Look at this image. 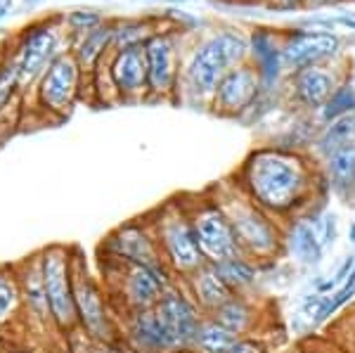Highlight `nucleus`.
Here are the masks:
<instances>
[{
  "instance_id": "f257e3e1",
  "label": "nucleus",
  "mask_w": 355,
  "mask_h": 353,
  "mask_svg": "<svg viewBox=\"0 0 355 353\" xmlns=\"http://www.w3.org/2000/svg\"><path fill=\"white\" fill-rule=\"evenodd\" d=\"M232 183L256 207L282 225L301 216L320 214L318 199L329 190L324 171L311 157L282 145H266L249 152L234 171Z\"/></svg>"
},
{
  "instance_id": "f03ea898",
  "label": "nucleus",
  "mask_w": 355,
  "mask_h": 353,
  "mask_svg": "<svg viewBox=\"0 0 355 353\" xmlns=\"http://www.w3.org/2000/svg\"><path fill=\"white\" fill-rule=\"evenodd\" d=\"M216 202L230 218V225L237 237V244L244 256L254 259L261 266H272L279 256L287 254L284 247V225L256 207L249 197L230 180L209 187Z\"/></svg>"
},
{
  "instance_id": "7ed1b4c3",
  "label": "nucleus",
  "mask_w": 355,
  "mask_h": 353,
  "mask_svg": "<svg viewBox=\"0 0 355 353\" xmlns=\"http://www.w3.org/2000/svg\"><path fill=\"white\" fill-rule=\"evenodd\" d=\"M102 275L107 282V297L114 306L125 311V316L154 309L159 299L180 280L171 268L125 264V261L102 256Z\"/></svg>"
},
{
  "instance_id": "20e7f679",
  "label": "nucleus",
  "mask_w": 355,
  "mask_h": 353,
  "mask_svg": "<svg viewBox=\"0 0 355 353\" xmlns=\"http://www.w3.org/2000/svg\"><path fill=\"white\" fill-rule=\"evenodd\" d=\"M249 57V38L244 33L225 28L209 36L194 50L190 64L185 69V88L197 102H209L216 88L234 67Z\"/></svg>"
},
{
  "instance_id": "39448f33",
  "label": "nucleus",
  "mask_w": 355,
  "mask_h": 353,
  "mask_svg": "<svg viewBox=\"0 0 355 353\" xmlns=\"http://www.w3.org/2000/svg\"><path fill=\"white\" fill-rule=\"evenodd\" d=\"M157 244L162 249V256L171 270L175 273L178 280L190 277L194 270H199L206 264L202 249H199L197 235L187 214L185 204L180 199H168L159 209L147 216Z\"/></svg>"
},
{
  "instance_id": "423d86ee",
  "label": "nucleus",
  "mask_w": 355,
  "mask_h": 353,
  "mask_svg": "<svg viewBox=\"0 0 355 353\" xmlns=\"http://www.w3.org/2000/svg\"><path fill=\"white\" fill-rule=\"evenodd\" d=\"M71 277L78 327L100 344H114L116 341V322L112 316V301L102 289V284L93 277L88 264H85V256L78 247H71Z\"/></svg>"
},
{
  "instance_id": "0eeeda50",
  "label": "nucleus",
  "mask_w": 355,
  "mask_h": 353,
  "mask_svg": "<svg viewBox=\"0 0 355 353\" xmlns=\"http://www.w3.org/2000/svg\"><path fill=\"white\" fill-rule=\"evenodd\" d=\"M182 204L190 214L194 235H197L206 264L218 266L223 261L242 254L230 218L225 216L220 204L216 202V197L211 195V190L202 192V195H192L190 199L182 197Z\"/></svg>"
},
{
  "instance_id": "6e6552de",
  "label": "nucleus",
  "mask_w": 355,
  "mask_h": 353,
  "mask_svg": "<svg viewBox=\"0 0 355 353\" xmlns=\"http://www.w3.org/2000/svg\"><path fill=\"white\" fill-rule=\"evenodd\" d=\"M43 277L55 329L73 332L78 327V313L76 299H73L71 247H67V244L43 247Z\"/></svg>"
},
{
  "instance_id": "1a4fd4ad",
  "label": "nucleus",
  "mask_w": 355,
  "mask_h": 353,
  "mask_svg": "<svg viewBox=\"0 0 355 353\" xmlns=\"http://www.w3.org/2000/svg\"><path fill=\"white\" fill-rule=\"evenodd\" d=\"M100 252L105 256H110V259L125 261V264L152 266V268H168L147 218L125 221L123 225L114 227L110 235L102 240Z\"/></svg>"
},
{
  "instance_id": "9d476101",
  "label": "nucleus",
  "mask_w": 355,
  "mask_h": 353,
  "mask_svg": "<svg viewBox=\"0 0 355 353\" xmlns=\"http://www.w3.org/2000/svg\"><path fill=\"white\" fill-rule=\"evenodd\" d=\"M263 88V71L259 64H251L249 60L237 64L218 83L214 98H211V112L223 119H237L256 105Z\"/></svg>"
},
{
  "instance_id": "9b49d317",
  "label": "nucleus",
  "mask_w": 355,
  "mask_h": 353,
  "mask_svg": "<svg viewBox=\"0 0 355 353\" xmlns=\"http://www.w3.org/2000/svg\"><path fill=\"white\" fill-rule=\"evenodd\" d=\"M159 313V318L164 320V325L168 327L171 337L178 344L180 353H190L194 334H197L199 325L204 320V311L194 304V299L190 297V292L185 289V284L178 282L168 292L159 299V304L154 306Z\"/></svg>"
},
{
  "instance_id": "f8f14e48",
  "label": "nucleus",
  "mask_w": 355,
  "mask_h": 353,
  "mask_svg": "<svg viewBox=\"0 0 355 353\" xmlns=\"http://www.w3.org/2000/svg\"><path fill=\"white\" fill-rule=\"evenodd\" d=\"M341 50V38L334 31H320V28H296L289 33L287 41L279 48V60L289 71L303 69L313 64H327Z\"/></svg>"
},
{
  "instance_id": "ddd939ff",
  "label": "nucleus",
  "mask_w": 355,
  "mask_h": 353,
  "mask_svg": "<svg viewBox=\"0 0 355 353\" xmlns=\"http://www.w3.org/2000/svg\"><path fill=\"white\" fill-rule=\"evenodd\" d=\"M346 83L348 81L339 78V74L329 64L303 67L289 74L291 102H296L306 112H322Z\"/></svg>"
},
{
  "instance_id": "4468645a",
  "label": "nucleus",
  "mask_w": 355,
  "mask_h": 353,
  "mask_svg": "<svg viewBox=\"0 0 355 353\" xmlns=\"http://www.w3.org/2000/svg\"><path fill=\"white\" fill-rule=\"evenodd\" d=\"M78 64L76 57L62 55L50 64V69L45 71L43 83H41V100L45 107H50L53 112L69 114L73 107L78 93Z\"/></svg>"
},
{
  "instance_id": "2eb2a0df",
  "label": "nucleus",
  "mask_w": 355,
  "mask_h": 353,
  "mask_svg": "<svg viewBox=\"0 0 355 353\" xmlns=\"http://www.w3.org/2000/svg\"><path fill=\"white\" fill-rule=\"evenodd\" d=\"M125 339L137 353H180L157 309L125 316Z\"/></svg>"
},
{
  "instance_id": "dca6fc26",
  "label": "nucleus",
  "mask_w": 355,
  "mask_h": 353,
  "mask_svg": "<svg viewBox=\"0 0 355 353\" xmlns=\"http://www.w3.org/2000/svg\"><path fill=\"white\" fill-rule=\"evenodd\" d=\"M17 277H19L21 287V299L33 318L41 325H53V316H50L48 306V294H45V277H43V249L33 252L31 256L21 259L19 264H15ZM55 327V325H53Z\"/></svg>"
},
{
  "instance_id": "f3484780",
  "label": "nucleus",
  "mask_w": 355,
  "mask_h": 353,
  "mask_svg": "<svg viewBox=\"0 0 355 353\" xmlns=\"http://www.w3.org/2000/svg\"><path fill=\"white\" fill-rule=\"evenodd\" d=\"M112 83L121 95H140L150 90V74H147V53L145 45H125L114 57Z\"/></svg>"
},
{
  "instance_id": "a211bd4d",
  "label": "nucleus",
  "mask_w": 355,
  "mask_h": 353,
  "mask_svg": "<svg viewBox=\"0 0 355 353\" xmlns=\"http://www.w3.org/2000/svg\"><path fill=\"white\" fill-rule=\"evenodd\" d=\"M185 289L190 292V297L194 299V304L204 311V316H211L220 309L223 304H227L234 292L230 289V284L223 280L220 270L214 264H204L199 270H194L190 277L182 280Z\"/></svg>"
},
{
  "instance_id": "6ab92c4d",
  "label": "nucleus",
  "mask_w": 355,
  "mask_h": 353,
  "mask_svg": "<svg viewBox=\"0 0 355 353\" xmlns=\"http://www.w3.org/2000/svg\"><path fill=\"white\" fill-rule=\"evenodd\" d=\"M284 247L296 264L308 266V268L318 266L324 259L327 249L320 240L315 216H301V218H294L284 225Z\"/></svg>"
},
{
  "instance_id": "aec40b11",
  "label": "nucleus",
  "mask_w": 355,
  "mask_h": 353,
  "mask_svg": "<svg viewBox=\"0 0 355 353\" xmlns=\"http://www.w3.org/2000/svg\"><path fill=\"white\" fill-rule=\"evenodd\" d=\"M147 53V74H150V90L157 95H166L175 88L178 64H175V48L168 36H152L145 43Z\"/></svg>"
},
{
  "instance_id": "412c9836",
  "label": "nucleus",
  "mask_w": 355,
  "mask_h": 353,
  "mask_svg": "<svg viewBox=\"0 0 355 353\" xmlns=\"http://www.w3.org/2000/svg\"><path fill=\"white\" fill-rule=\"evenodd\" d=\"M324 178H327L329 190L336 197L351 202L355 199V140L336 147L324 157Z\"/></svg>"
},
{
  "instance_id": "4be33fe9",
  "label": "nucleus",
  "mask_w": 355,
  "mask_h": 353,
  "mask_svg": "<svg viewBox=\"0 0 355 353\" xmlns=\"http://www.w3.org/2000/svg\"><path fill=\"white\" fill-rule=\"evenodd\" d=\"M209 318H214L216 322H220L223 327H227L237 337H256L254 329L259 325L261 313L256 301L249 299V294H234L227 304H223Z\"/></svg>"
},
{
  "instance_id": "5701e85b",
  "label": "nucleus",
  "mask_w": 355,
  "mask_h": 353,
  "mask_svg": "<svg viewBox=\"0 0 355 353\" xmlns=\"http://www.w3.org/2000/svg\"><path fill=\"white\" fill-rule=\"evenodd\" d=\"M216 268L220 270L223 280L230 284V289L234 294H249L251 289H256V284L261 282V275L266 270V266L256 264L254 259L239 254L234 259H227L218 264Z\"/></svg>"
},
{
  "instance_id": "b1692460",
  "label": "nucleus",
  "mask_w": 355,
  "mask_h": 353,
  "mask_svg": "<svg viewBox=\"0 0 355 353\" xmlns=\"http://www.w3.org/2000/svg\"><path fill=\"white\" fill-rule=\"evenodd\" d=\"M239 339L242 337H237L227 327H223L220 322H216L214 318L206 316L197 334H194L190 353H230Z\"/></svg>"
},
{
  "instance_id": "393cba45",
  "label": "nucleus",
  "mask_w": 355,
  "mask_h": 353,
  "mask_svg": "<svg viewBox=\"0 0 355 353\" xmlns=\"http://www.w3.org/2000/svg\"><path fill=\"white\" fill-rule=\"evenodd\" d=\"M55 33L53 31H36L28 36V41L21 50L19 64H17V71H19L21 78H31L41 67L48 62V57L53 55L55 50Z\"/></svg>"
},
{
  "instance_id": "a878e982",
  "label": "nucleus",
  "mask_w": 355,
  "mask_h": 353,
  "mask_svg": "<svg viewBox=\"0 0 355 353\" xmlns=\"http://www.w3.org/2000/svg\"><path fill=\"white\" fill-rule=\"evenodd\" d=\"M21 306H24V299H21V287L15 264L0 266V327L15 320Z\"/></svg>"
},
{
  "instance_id": "bb28decb",
  "label": "nucleus",
  "mask_w": 355,
  "mask_h": 353,
  "mask_svg": "<svg viewBox=\"0 0 355 353\" xmlns=\"http://www.w3.org/2000/svg\"><path fill=\"white\" fill-rule=\"evenodd\" d=\"M351 140H355V112L346 114V117L336 119V121L324 126L322 135L318 138V150L327 157L329 152H334L336 147L346 145Z\"/></svg>"
},
{
  "instance_id": "cd10ccee",
  "label": "nucleus",
  "mask_w": 355,
  "mask_h": 353,
  "mask_svg": "<svg viewBox=\"0 0 355 353\" xmlns=\"http://www.w3.org/2000/svg\"><path fill=\"white\" fill-rule=\"evenodd\" d=\"M114 36H116V31L110 26H97L95 31H90L88 36H85V41L81 43V48H78L76 53V60L81 67H93L97 62V57L105 53V48L114 41Z\"/></svg>"
},
{
  "instance_id": "c85d7f7f",
  "label": "nucleus",
  "mask_w": 355,
  "mask_h": 353,
  "mask_svg": "<svg viewBox=\"0 0 355 353\" xmlns=\"http://www.w3.org/2000/svg\"><path fill=\"white\" fill-rule=\"evenodd\" d=\"M327 304H329V294H320L313 289V292L301 301L299 316L308 325H318V322L327 320Z\"/></svg>"
},
{
  "instance_id": "c756f323",
  "label": "nucleus",
  "mask_w": 355,
  "mask_h": 353,
  "mask_svg": "<svg viewBox=\"0 0 355 353\" xmlns=\"http://www.w3.org/2000/svg\"><path fill=\"white\" fill-rule=\"evenodd\" d=\"M315 223H318V232H320V240H322L324 249L334 247L336 237H339V221H336V214H331V212L315 214Z\"/></svg>"
},
{
  "instance_id": "7c9ffc66",
  "label": "nucleus",
  "mask_w": 355,
  "mask_h": 353,
  "mask_svg": "<svg viewBox=\"0 0 355 353\" xmlns=\"http://www.w3.org/2000/svg\"><path fill=\"white\" fill-rule=\"evenodd\" d=\"M230 353H268V346L259 337H242Z\"/></svg>"
},
{
  "instance_id": "2f4dec72",
  "label": "nucleus",
  "mask_w": 355,
  "mask_h": 353,
  "mask_svg": "<svg viewBox=\"0 0 355 353\" xmlns=\"http://www.w3.org/2000/svg\"><path fill=\"white\" fill-rule=\"evenodd\" d=\"M71 24L76 28H81V31H95L97 26H100V15L95 12H73L71 15Z\"/></svg>"
},
{
  "instance_id": "473e14b6",
  "label": "nucleus",
  "mask_w": 355,
  "mask_h": 353,
  "mask_svg": "<svg viewBox=\"0 0 355 353\" xmlns=\"http://www.w3.org/2000/svg\"><path fill=\"white\" fill-rule=\"evenodd\" d=\"M17 76H19L17 67H15V69H8V71L0 74V102H3V100L10 95V90H12V85H15V81H17Z\"/></svg>"
},
{
  "instance_id": "72a5a7b5",
  "label": "nucleus",
  "mask_w": 355,
  "mask_h": 353,
  "mask_svg": "<svg viewBox=\"0 0 355 353\" xmlns=\"http://www.w3.org/2000/svg\"><path fill=\"white\" fill-rule=\"evenodd\" d=\"M275 8H282V10H294V8H301L306 5V0H270Z\"/></svg>"
},
{
  "instance_id": "f704fd0d",
  "label": "nucleus",
  "mask_w": 355,
  "mask_h": 353,
  "mask_svg": "<svg viewBox=\"0 0 355 353\" xmlns=\"http://www.w3.org/2000/svg\"><path fill=\"white\" fill-rule=\"evenodd\" d=\"M339 3V0H306V5H311V8H324V5H334Z\"/></svg>"
},
{
  "instance_id": "c9c22d12",
  "label": "nucleus",
  "mask_w": 355,
  "mask_h": 353,
  "mask_svg": "<svg viewBox=\"0 0 355 353\" xmlns=\"http://www.w3.org/2000/svg\"><path fill=\"white\" fill-rule=\"evenodd\" d=\"M348 85L355 90V57H353V62H351V71H348Z\"/></svg>"
},
{
  "instance_id": "e433bc0d",
  "label": "nucleus",
  "mask_w": 355,
  "mask_h": 353,
  "mask_svg": "<svg viewBox=\"0 0 355 353\" xmlns=\"http://www.w3.org/2000/svg\"><path fill=\"white\" fill-rule=\"evenodd\" d=\"M348 240H351V244H355V223L351 225V230H348Z\"/></svg>"
},
{
  "instance_id": "4c0bfd02",
  "label": "nucleus",
  "mask_w": 355,
  "mask_h": 353,
  "mask_svg": "<svg viewBox=\"0 0 355 353\" xmlns=\"http://www.w3.org/2000/svg\"><path fill=\"white\" fill-rule=\"evenodd\" d=\"M3 353H31V351H3Z\"/></svg>"
},
{
  "instance_id": "58836bf2",
  "label": "nucleus",
  "mask_w": 355,
  "mask_h": 353,
  "mask_svg": "<svg viewBox=\"0 0 355 353\" xmlns=\"http://www.w3.org/2000/svg\"><path fill=\"white\" fill-rule=\"evenodd\" d=\"M173 3H180V0H173Z\"/></svg>"
}]
</instances>
